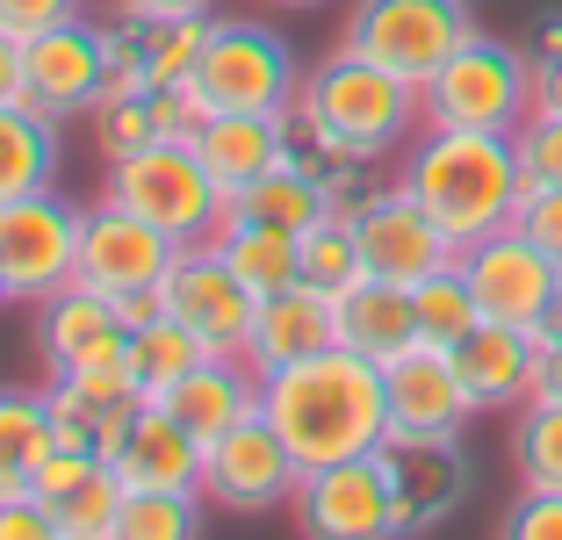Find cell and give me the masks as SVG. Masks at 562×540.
I'll return each mask as SVG.
<instances>
[{
  "mask_svg": "<svg viewBox=\"0 0 562 540\" xmlns=\"http://www.w3.org/2000/svg\"><path fill=\"white\" fill-rule=\"evenodd\" d=\"M513 540H562V491H519V505L505 511Z\"/></svg>",
  "mask_w": 562,
  "mask_h": 540,
  "instance_id": "obj_39",
  "label": "cell"
},
{
  "mask_svg": "<svg viewBox=\"0 0 562 540\" xmlns=\"http://www.w3.org/2000/svg\"><path fill=\"white\" fill-rule=\"evenodd\" d=\"M166 311L181 317L188 331H195L210 353H246L252 339V311H260V295L246 289V281L232 274V260L202 238V246H181L173 252V267H166Z\"/></svg>",
  "mask_w": 562,
  "mask_h": 540,
  "instance_id": "obj_11",
  "label": "cell"
},
{
  "mask_svg": "<svg viewBox=\"0 0 562 540\" xmlns=\"http://www.w3.org/2000/svg\"><path fill=\"white\" fill-rule=\"evenodd\" d=\"M533 339H541V346H555V339H562V289H555V303L541 311V325H533Z\"/></svg>",
  "mask_w": 562,
  "mask_h": 540,
  "instance_id": "obj_48",
  "label": "cell"
},
{
  "mask_svg": "<svg viewBox=\"0 0 562 540\" xmlns=\"http://www.w3.org/2000/svg\"><path fill=\"white\" fill-rule=\"evenodd\" d=\"M331 311H339V346H353V353H368V360H390L418 339L412 289H397V281H382V274H361Z\"/></svg>",
  "mask_w": 562,
  "mask_h": 540,
  "instance_id": "obj_26",
  "label": "cell"
},
{
  "mask_svg": "<svg viewBox=\"0 0 562 540\" xmlns=\"http://www.w3.org/2000/svg\"><path fill=\"white\" fill-rule=\"evenodd\" d=\"M347 216H353V238H361V267L382 274V281H397V289H412V281H426V274L462 260V246H454L404 188H375V195H361Z\"/></svg>",
  "mask_w": 562,
  "mask_h": 540,
  "instance_id": "obj_12",
  "label": "cell"
},
{
  "mask_svg": "<svg viewBox=\"0 0 562 540\" xmlns=\"http://www.w3.org/2000/svg\"><path fill=\"white\" fill-rule=\"evenodd\" d=\"M418 109L440 131H505L513 137L533 115V50L476 30L462 50H447L440 66L418 80Z\"/></svg>",
  "mask_w": 562,
  "mask_h": 540,
  "instance_id": "obj_4",
  "label": "cell"
},
{
  "mask_svg": "<svg viewBox=\"0 0 562 540\" xmlns=\"http://www.w3.org/2000/svg\"><path fill=\"white\" fill-rule=\"evenodd\" d=\"M202 526V491H123L116 540H188Z\"/></svg>",
  "mask_w": 562,
  "mask_h": 540,
  "instance_id": "obj_35",
  "label": "cell"
},
{
  "mask_svg": "<svg viewBox=\"0 0 562 540\" xmlns=\"http://www.w3.org/2000/svg\"><path fill=\"white\" fill-rule=\"evenodd\" d=\"M296 526L317 540H382L397 533V483H390V454H353L303 469L296 483Z\"/></svg>",
  "mask_w": 562,
  "mask_h": 540,
  "instance_id": "obj_9",
  "label": "cell"
},
{
  "mask_svg": "<svg viewBox=\"0 0 562 540\" xmlns=\"http://www.w3.org/2000/svg\"><path fill=\"white\" fill-rule=\"evenodd\" d=\"M188 87H195L202 115H296L303 72H296V50L281 44L274 30H260V22H216Z\"/></svg>",
  "mask_w": 562,
  "mask_h": 540,
  "instance_id": "obj_6",
  "label": "cell"
},
{
  "mask_svg": "<svg viewBox=\"0 0 562 540\" xmlns=\"http://www.w3.org/2000/svg\"><path fill=\"white\" fill-rule=\"evenodd\" d=\"M382 390H390V440H462V426L476 418L454 353L426 339L382 360Z\"/></svg>",
  "mask_w": 562,
  "mask_h": 540,
  "instance_id": "obj_14",
  "label": "cell"
},
{
  "mask_svg": "<svg viewBox=\"0 0 562 540\" xmlns=\"http://www.w3.org/2000/svg\"><path fill=\"white\" fill-rule=\"evenodd\" d=\"M513 469L519 491H562V404L527 396L513 410Z\"/></svg>",
  "mask_w": 562,
  "mask_h": 540,
  "instance_id": "obj_32",
  "label": "cell"
},
{
  "mask_svg": "<svg viewBox=\"0 0 562 540\" xmlns=\"http://www.w3.org/2000/svg\"><path fill=\"white\" fill-rule=\"evenodd\" d=\"M50 533L58 540H116V511H123V475L109 469V454H94L72 483L44 497Z\"/></svg>",
  "mask_w": 562,
  "mask_h": 540,
  "instance_id": "obj_28",
  "label": "cell"
},
{
  "mask_svg": "<svg viewBox=\"0 0 562 540\" xmlns=\"http://www.w3.org/2000/svg\"><path fill=\"white\" fill-rule=\"evenodd\" d=\"M58 159H66L58 115H44L36 101H0V202L58 188Z\"/></svg>",
  "mask_w": 562,
  "mask_h": 540,
  "instance_id": "obj_25",
  "label": "cell"
},
{
  "mask_svg": "<svg viewBox=\"0 0 562 540\" xmlns=\"http://www.w3.org/2000/svg\"><path fill=\"white\" fill-rule=\"evenodd\" d=\"M151 131H159V145H188L202 131L195 87H151Z\"/></svg>",
  "mask_w": 562,
  "mask_h": 540,
  "instance_id": "obj_38",
  "label": "cell"
},
{
  "mask_svg": "<svg viewBox=\"0 0 562 540\" xmlns=\"http://www.w3.org/2000/svg\"><path fill=\"white\" fill-rule=\"evenodd\" d=\"M36 353H44L50 375L131 360V325L116 317V295L87 289V281H66L58 295H44L36 303Z\"/></svg>",
  "mask_w": 562,
  "mask_h": 540,
  "instance_id": "obj_17",
  "label": "cell"
},
{
  "mask_svg": "<svg viewBox=\"0 0 562 540\" xmlns=\"http://www.w3.org/2000/svg\"><path fill=\"white\" fill-rule=\"evenodd\" d=\"M109 469L123 475V491H202V440L151 396L109 447Z\"/></svg>",
  "mask_w": 562,
  "mask_h": 540,
  "instance_id": "obj_18",
  "label": "cell"
},
{
  "mask_svg": "<svg viewBox=\"0 0 562 540\" xmlns=\"http://www.w3.org/2000/svg\"><path fill=\"white\" fill-rule=\"evenodd\" d=\"M513 224L527 230L541 252H555V260H562V188H527V195H519V216H513Z\"/></svg>",
  "mask_w": 562,
  "mask_h": 540,
  "instance_id": "obj_40",
  "label": "cell"
},
{
  "mask_svg": "<svg viewBox=\"0 0 562 540\" xmlns=\"http://www.w3.org/2000/svg\"><path fill=\"white\" fill-rule=\"evenodd\" d=\"M195 360H210V346H202L173 311L131 331V368H137V382H145V396H166L188 368H195Z\"/></svg>",
  "mask_w": 562,
  "mask_h": 540,
  "instance_id": "obj_33",
  "label": "cell"
},
{
  "mask_svg": "<svg viewBox=\"0 0 562 540\" xmlns=\"http://www.w3.org/2000/svg\"><path fill=\"white\" fill-rule=\"evenodd\" d=\"M361 274H368V267H361V238H353V216L347 210H331L325 224L303 230V281H311L317 295L339 303Z\"/></svg>",
  "mask_w": 562,
  "mask_h": 540,
  "instance_id": "obj_34",
  "label": "cell"
},
{
  "mask_svg": "<svg viewBox=\"0 0 562 540\" xmlns=\"http://www.w3.org/2000/svg\"><path fill=\"white\" fill-rule=\"evenodd\" d=\"M0 540H58L36 491H0Z\"/></svg>",
  "mask_w": 562,
  "mask_h": 540,
  "instance_id": "obj_41",
  "label": "cell"
},
{
  "mask_svg": "<svg viewBox=\"0 0 562 540\" xmlns=\"http://www.w3.org/2000/svg\"><path fill=\"white\" fill-rule=\"evenodd\" d=\"M469 36H476V8L469 0H353L339 44H353L361 58L404 72V80H426Z\"/></svg>",
  "mask_w": 562,
  "mask_h": 540,
  "instance_id": "obj_7",
  "label": "cell"
},
{
  "mask_svg": "<svg viewBox=\"0 0 562 540\" xmlns=\"http://www.w3.org/2000/svg\"><path fill=\"white\" fill-rule=\"evenodd\" d=\"M260 418L289 440L303 469L353 461L390 447V390H382V360L353 346H325L311 360H289L260 375Z\"/></svg>",
  "mask_w": 562,
  "mask_h": 540,
  "instance_id": "obj_1",
  "label": "cell"
},
{
  "mask_svg": "<svg viewBox=\"0 0 562 540\" xmlns=\"http://www.w3.org/2000/svg\"><path fill=\"white\" fill-rule=\"evenodd\" d=\"M454 368H462V390L476 410H519L533 396V368H541V339L527 325H505V317H483L469 339L447 346Z\"/></svg>",
  "mask_w": 562,
  "mask_h": 540,
  "instance_id": "obj_19",
  "label": "cell"
},
{
  "mask_svg": "<svg viewBox=\"0 0 562 540\" xmlns=\"http://www.w3.org/2000/svg\"><path fill=\"white\" fill-rule=\"evenodd\" d=\"M0 303H15V295H8V267H0Z\"/></svg>",
  "mask_w": 562,
  "mask_h": 540,
  "instance_id": "obj_50",
  "label": "cell"
},
{
  "mask_svg": "<svg viewBox=\"0 0 562 540\" xmlns=\"http://www.w3.org/2000/svg\"><path fill=\"white\" fill-rule=\"evenodd\" d=\"M22 101H36L44 115L72 123V115H94L101 80H109V30H94L87 15H66L36 30L22 44Z\"/></svg>",
  "mask_w": 562,
  "mask_h": 540,
  "instance_id": "obj_13",
  "label": "cell"
},
{
  "mask_svg": "<svg viewBox=\"0 0 562 540\" xmlns=\"http://www.w3.org/2000/svg\"><path fill=\"white\" fill-rule=\"evenodd\" d=\"M173 238H166L159 224H145L137 210H123V202H94V210L80 216V274L87 289L101 295H131V289H159L166 267H173Z\"/></svg>",
  "mask_w": 562,
  "mask_h": 540,
  "instance_id": "obj_16",
  "label": "cell"
},
{
  "mask_svg": "<svg viewBox=\"0 0 562 540\" xmlns=\"http://www.w3.org/2000/svg\"><path fill=\"white\" fill-rule=\"evenodd\" d=\"M296 483H303V461L289 454L274 426L260 410L238 418L232 432H216L202 447V497L224 511H274V505H296Z\"/></svg>",
  "mask_w": 562,
  "mask_h": 540,
  "instance_id": "obj_10",
  "label": "cell"
},
{
  "mask_svg": "<svg viewBox=\"0 0 562 540\" xmlns=\"http://www.w3.org/2000/svg\"><path fill=\"white\" fill-rule=\"evenodd\" d=\"M116 317L123 325H151V317H166V289H131V295H116Z\"/></svg>",
  "mask_w": 562,
  "mask_h": 540,
  "instance_id": "obj_44",
  "label": "cell"
},
{
  "mask_svg": "<svg viewBox=\"0 0 562 540\" xmlns=\"http://www.w3.org/2000/svg\"><path fill=\"white\" fill-rule=\"evenodd\" d=\"M44 454H50L44 390H0V491H30Z\"/></svg>",
  "mask_w": 562,
  "mask_h": 540,
  "instance_id": "obj_30",
  "label": "cell"
},
{
  "mask_svg": "<svg viewBox=\"0 0 562 540\" xmlns=\"http://www.w3.org/2000/svg\"><path fill=\"white\" fill-rule=\"evenodd\" d=\"M188 145L210 166L216 188L238 195V188H252L260 173H274L296 151V115H202V131Z\"/></svg>",
  "mask_w": 562,
  "mask_h": 540,
  "instance_id": "obj_21",
  "label": "cell"
},
{
  "mask_svg": "<svg viewBox=\"0 0 562 540\" xmlns=\"http://www.w3.org/2000/svg\"><path fill=\"white\" fill-rule=\"evenodd\" d=\"M137 50H145V72L151 87H188L202 66V44H210L216 15L210 8H188V15H131Z\"/></svg>",
  "mask_w": 562,
  "mask_h": 540,
  "instance_id": "obj_29",
  "label": "cell"
},
{
  "mask_svg": "<svg viewBox=\"0 0 562 540\" xmlns=\"http://www.w3.org/2000/svg\"><path fill=\"white\" fill-rule=\"evenodd\" d=\"M66 15H80V0H0V30L22 36V44L36 30H50V22H66Z\"/></svg>",
  "mask_w": 562,
  "mask_h": 540,
  "instance_id": "obj_42",
  "label": "cell"
},
{
  "mask_svg": "<svg viewBox=\"0 0 562 540\" xmlns=\"http://www.w3.org/2000/svg\"><path fill=\"white\" fill-rule=\"evenodd\" d=\"M224 216H246V224H274V230H311L331 216V188H325V159H303V145L289 151V159L274 166V173H260L252 188H238L232 210Z\"/></svg>",
  "mask_w": 562,
  "mask_h": 540,
  "instance_id": "obj_24",
  "label": "cell"
},
{
  "mask_svg": "<svg viewBox=\"0 0 562 540\" xmlns=\"http://www.w3.org/2000/svg\"><path fill=\"white\" fill-rule=\"evenodd\" d=\"M188 8H210V0H123V15H188Z\"/></svg>",
  "mask_w": 562,
  "mask_h": 540,
  "instance_id": "obj_47",
  "label": "cell"
},
{
  "mask_svg": "<svg viewBox=\"0 0 562 540\" xmlns=\"http://www.w3.org/2000/svg\"><path fill=\"white\" fill-rule=\"evenodd\" d=\"M94 145H101V159H131V151L159 145V131H151V94L94 101Z\"/></svg>",
  "mask_w": 562,
  "mask_h": 540,
  "instance_id": "obj_36",
  "label": "cell"
},
{
  "mask_svg": "<svg viewBox=\"0 0 562 540\" xmlns=\"http://www.w3.org/2000/svg\"><path fill=\"white\" fill-rule=\"evenodd\" d=\"M101 195L137 210L145 224H159L173 246L216 238V224L232 210V195H224L210 180V166L195 159V145H145V151H131V159H109V188H101Z\"/></svg>",
  "mask_w": 562,
  "mask_h": 540,
  "instance_id": "obj_5",
  "label": "cell"
},
{
  "mask_svg": "<svg viewBox=\"0 0 562 540\" xmlns=\"http://www.w3.org/2000/svg\"><path fill=\"white\" fill-rule=\"evenodd\" d=\"M22 36H8L0 30V101H22Z\"/></svg>",
  "mask_w": 562,
  "mask_h": 540,
  "instance_id": "obj_45",
  "label": "cell"
},
{
  "mask_svg": "<svg viewBox=\"0 0 562 540\" xmlns=\"http://www.w3.org/2000/svg\"><path fill=\"white\" fill-rule=\"evenodd\" d=\"M462 274H469V289H476L483 317H505V325H527V331L541 325V311L562 289V260L541 252L519 224L476 238V246L462 252Z\"/></svg>",
  "mask_w": 562,
  "mask_h": 540,
  "instance_id": "obj_15",
  "label": "cell"
},
{
  "mask_svg": "<svg viewBox=\"0 0 562 540\" xmlns=\"http://www.w3.org/2000/svg\"><path fill=\"white\" fill-rule=\"evenodd\" d=\"M397 188L469 252L476 238H491V230H505L519 216L527 173H519V151L505 131H440V123H418V137L404 145Z\"/></svg>",
  "mask_w": 562,
  "mask_h": 540,
  "instance_id": "obj_2",
  "label": "cell"
},
{
  "mask_svg": "<svg viewBox=\"0 0 562 540\" xmlns=\"http://www.w3.org/2000/svg\"><path fill=\"white\" fill-rule=\"evenodd\" d=\"M513 151H519V173H527V188H562V115L533 109L527 123L513 131Z\"/></svg>",
  "mask_w": 562,
  "mask_h": 540,
  "instance_id": "obj_37",
  "label": "cell"
},
{
  "mask_svg": "<svg viewBox=\"0 0 562 540\" xmlns=\"http://www.w3.org/2000/svg\"><path fill=\"white\" fill-rule=\"evenodd\" d=\"M339 346V311H331V295H317L311 281H289V289L260 295V311H252V339H246V360L252 375H274L289 360H311Z\"/></svg>",
  "mask_w": 562,
  "mask_h": 540,
  "instance_id": "obj_20",
  "label": "cell"
},
{
  "mask_svg": "<svg viewBox=\"0 0 562 540\" xmlns=\"http://www.w3.org/2000/svg\"><path fill=\"white\" fill-rule=\"evenodd\" d=\"M80 216L58 188L44 195H15L0 202V267H8V295L15 303H44L80 274Z\"/></svg>",
  "mask_w": 562,
  "mask_h": 540,
  "instance_id": "obj_8",
  "label": "cell"
},
{
  "mask_svg": "<svg viewBox=\"0 0 562 540\" xmlns=\"http://www.w3.org/2000/svg\"><path fill=\"white\" fill-rule=\"evenodd\" d=\"M426 123L418 109V80L361 58L353 44H339L325 66L303 72V94H296V131L311 137L317 159H390V151L412 145V131Z\"/></svg>",
  "mask_w": 562,
  "mask_h": 540,
  "instance_id": "obj_3",
  "label": "cell"
},
{
  "mask_svg": "<svg viewBox=\"0 0 562 540\" xmlns=\"http://www.w3.org/2000/svg\"><path fill=\"white\" fill-rule=\"evenodd\" d=\"M533 109L562 115V50H541V58H533Z\"/></svg>",
  "mask_w": 562,
  "mask_h": 540,
  "instance_id": "obj_43",
  "label": "cell"
},
{
  "mask_svg": "<svg viewBox=\"0 0 562 540\" xmlns=\"http://www.w3.org/2000/svg\"><path fill=\"white\" fill-rule=\"evenodd\" d=\"M412 317H418V339L426 346H454L483 325V303H476V289H469L462 260L426 274V281H412Z\"/></svg>",
  "mask_w": 562,
  "mask_h": 540,
  "instance_id": "obj_31",
  "label": "cell"
},
{
  "mask_svg": "<svg viewBox=\"0 0 562 540\" xmlns=\"http://www.w3.org/2000/svg\"><path fill=\"white\" fill-rule=\"evenodd\" d=\"M390 483H397V533L432 526L462 505V454L454 440H390Z\"/></svg>",
  "mask_w": 562,
  "mask_h": 540,
  "instance_id": "obj_23",
  "label": "cell"
},
{
  "mask_svg": "<svg viewBox=\"0 0 562 540\" xmlns=\"http://www.w3.org/2000/svg\"><path fill=\"white\" fill-rule=\"evenodd\" d=\"M533 396L562 404V339H555V346H541V368H533Z\"/></svg>",
  "mask_w": 562,
  "mask_h": 540,
  "instance_id": "obj_46",
  "label": "cell"
},
{
  "mask_svg": "<svg viewBox=\"0 0 562 540\" xmlns=\"http://www.w3.org/2000/svg\"><path fill=\"white\" fill-rule=\"evenodd\" d=\"M159 404L173 410V418H181L202 447H210L216 432H232L238 418H252V410H260V375H252L246 353H210V360H195V368H188V375L159 396Z\"/></svg>",
  "mask_w": 562,
  "mask_h": 540,
  "instance_id": "obj_22",
  "label": "cell"
},
{
  "mask_svg": "<svg viewBox=\"0 0 562 540\" xmlns=\"http://www.w3.org/2000/svg\"><path fill=\"white\" fill-rule=\"evenodd\" d=\"M224 260H232V274L246 281L252 295H274L289 289V281H303V238L296 230H274V224H246V216H224L210 238Z\"/></svg>",
  "mask_w": 562,
  "mask_h": 540,
  "instance_id": "obj_27",
  "label": "cell"
},
{
  "mask_svg": "<svg viewBox=\"0 0 562 540\" xmlns=\"http://www.w3.org/2000/svg\"><path fill=\"white\" fill-rule=\"evenodd\" d=\"M274 8H325V0H274Z\"/></svg>",
  "mask_w": 562,
  "mask_h": 540,
  "instance_id": "obj_49",
  "label": "cell"
}]
</instances>
